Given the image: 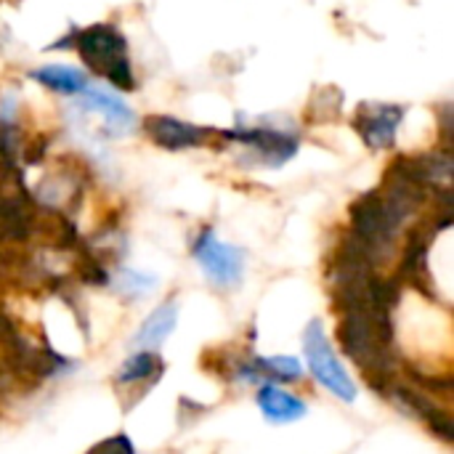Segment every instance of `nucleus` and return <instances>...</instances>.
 <instances>
[{"mask_svg": "<svg viewBox=\"0 0 454 454\" xmlns=\"http://www.w3.org/2000/svg\"><path fill=\"white\" fill-rule=\"evenodd\" d=\"M178 322V301L168 298L165 303H160L138 327V333L130 338V348L136 351H160L162 343L173 335Z\"/></svg>", "mask_w": 454, "mask_h": 454, "instance_id": "obj_8", "label": "nucleus"}, {"mask_svg": "<svg viewBox=\"0 0 454 454\" xmlns=\"http://www.w3.org/2000/svg\"><path fill=\"white\" fill-rule=\"evenodd\" d=\"M88 454H136V450H133L130 439L120 434V436H109V439L98 442L93 450H88Z\"/></svg>", "mask_w": 454, "mask_h": 454, "instance_id": "obj_14", "label": "nucleus"}, {"mask_svg": "<svg viewBox=\"0 0 454 454\" xmlns=\"http://www.w3.org/2000/svg\"><path fill=\"white\" fill-rule=\"evenodd\" d=\"M117 293H122L125 298H144L154 285L157 279L152 274H141V271H133V269H120L114 279H109Z\"/></svg>", "mask_w": 454, "mask_h": 454, "instance_id": "obj_13", "label": "nucleus"}, {"mask_svg": "<svg viewBox=\"0 0 454 454\" xmlns=\"http://www.w3.org/2000/svg\"><path fill=\"white\" fill-rule=\"evenodd\" d=\"M407 109L399 104H362L354 128L370 149H391Z\"/></svg>", "mask_w": 454, "mask_h": 454, "instance_id": "obj_5", "label": "nucleus"}, {"mask_svg": "<svg viewBox=\"0 0 454 454\" xmlns=\"http://www.w3.org/2000/svg\"><path fill=\"white\" fill-rule=\"evenodd\" d=\"M192 255L218 290H231L245 277V250L229 242H221L213 229H202L192 245Z\"/></svg>", "mask_w": 454, "mask_h": 454, "instance_id": "obj_3", "label": "nucleus"}, {"mask_svg": "<svg viewBox=\"0 0 454 454\" xmlns=\"http://www.w3.org/2000/svg\"><path fill=\"white\" fill-rule=\"evenodd\" d=\"M303 356L309 362V370L311 375L340 402L351 404L356 402V386L354 380L348 378L346 367L340 364V359L335 356L330 340H327V333H325V325L322 319H311L303 330Z\"/></svg>", "mask_w": 454, "mask_h": 454, "instance_id": "obj_2", "label": "nucleus"}, {"mask_svg": "<svg viewBox=\"0 0 454 454\" xmlns=\"http://www.w3.org/2000/svg\"><path fill=\"white\" fill-rule=\"evenodd\" d=\"M165 372V364L160 359L157 351H133L125 364L117 370L114 383L117 386H141L146 383V388H152Z\"/></svg>", "mask_w": 454, "mask_h": 454, "instance_id": "obj_9", "label": "nucleus"}, {"mask_svg": "<svg viewBox=\"0 0 454 454\" xmlns=\"http://www.w3.org/2000/svg\"><path fill=\"white\" fill-rule=\"evenodd\" d=\"M144 128L152 136V141L157 146L168 149V152H181V149L200 146L213 136L210 128H200V125L184 122V120L170 117V114H152V117H146Z\"/></svg>", "mask_w": 454, "mask_h": 454, "instance_id": "obj_6", "label": "nucleus"}, {"mask_svg": "<svg viewBox=\"0 0 454 454\" xmlns=\"http://www.w3.org/2000/svg\"><path fill=\"white\" fill-rule=\"evenodd\" d=\"M82 106L104 114L106 125H112L117 130H128L133 125V120H136L133 112H130V106L122 98H117L114 93L98 90V88H85L82 90Z\"/></svg>", "mask_w": 454, "mask_h": 454, "instance_id": "obj_10", "label": "nucleus"}, {"mask_svg": "<svg viewBox=\"0 0 454 454\" xmlns=\"http://www.w3.org/2000/svg\"><path fill=\"white\" fill-rule=\"evenodd\" d=\"M263 383H295L303 378V367L293 356H253Z\"/></svg>", "mask_w": 454, "mask_h": 454, "instance_id": "obj_12", "label": "nucleus"}, {"mask_svg": "<svg viewBox=\"0 0 454 454\" xmlns=\"http://www.w3.org/2000/svg\"><path fill=\"white\" fill-rule=\"evenodd\" d=\"M229 141H237L242 146H247L258 162L279 168L285 162H290L301 146L298 133L290 130H279V128H266V125H255V128H231L223 133Z\"/></svg>", "mask_w": 454, "mask_h": 454, "instance_id": "obj_4", "label": "nucleus"}, {"mask_svg": "<svg viewBox=\"0 0 454 454\" xmlns=\"http://www.w3.org/2000/svg\"><path fill=\"white\" fill-rule=\"evenodd\" d=\"M29 77L40 82L48 90L67 93V96H80L88 88V74L74 69V67H59V64H45L40 69H32Z\"/></svg>", "mask_w": 454, "mask_h": 454, "instance_id": "obj_11", "label": "nucleus"}, {"mask_svg": "<svg viewBox=\"0 0 454 454\" xmlns=\"http://www.w3.org/2000/svg\"><path fill=\"white\" fill-rule=\"evenodd\" d=\"M255 404L261 410V415L274 423V426H290V423H298L306 418L309 412V404L290 394L287 388L277 386V383H263L255 394Z\"/></svg>", "mask_w": 454, "mask_h": 454, "instance_id": "obj_7", "label": "nucleus"}, {"mask_svg": "<svg viewBox=\"0 0 454 454\" xmlns=\"http://www.w3.org/2000/svg\"><path fill=\"white\" fill-rule=\"evenodd\" d=\"M72 45L80 59L98 74H104L114 88L133 90L136 77L128 59V43L122 32L112 24H93L72 35Z\"/></svg>", "mask_w": 454, "mask_h": 454, "instance_id": "obj_1", "label": "nucleus"}]
</instances>
